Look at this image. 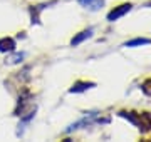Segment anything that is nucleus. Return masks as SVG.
Instances as JSON below:
<instances>
[{"mask_svg":"<svg viewBox=\"0 0 151 142\" xmlns=\"http://www.w3.org/2000/svg\"><path fill=\"white\" fill-rule=\"evenodd\" d=\"M131 4H123V5L116 7V9H113V10L108 13V22H114V20H118V18H121L123 15H126L128 12L131 10Z\"/></svg>","mask_w":151,"mask_h":142,"instance_id":"nucleus-1","label":"nucleus"},{"mask_svg":"<svg viewBox=\"0 0 151 142\" xmlns=\"http://www.w3.org/2000/svg\"><path fill=\"white\" fill-rule=\"evenodd\" d=\"M82 7H86L89 10L96 12V10H101L104 7V0H77Z\"/></svg>","mask_w":151,"mask_h":142,"instance_id":"nucleus-2","label":"nucleus"},{"mask_svg":"<svg viewBox=\"0 0 151 142\" xmlns=\"http://www.w3.org/2000/svg\"><path fill=\"white\" fill-rule=\"evenodd\" d=\"M15 50V40L10 37H4L0 38V52L7 54V52H14Z\"/></svg>","mask_w":151,"mask_h":142,"instance_id":"nucleus-3","label":"nucleus"},{"mask_svg":"<svg viewBox=\"0 0 151 142\" xmlns=\"http://www.w3.org/2000/svg\"><path fill=\"white\" fill-rule=\"evenodd\" d=\"M92 32H94L92 28H86V30H82V32H79V33H77V35H76L74 38H72V40H70V45H72V47H76V45L82 44V42H84L86 38L92 37Z\"/></svg>","mask_w":151,"mask_h":142,"instance_id":"nucleus-4","label":"nucleus"},{"mask_svg":"<svg viewBox=\"0 0 151 142\" xmlns=\"http://www.w3.org/2000/svg\"><path fill=\"white\" fill-rule=\"evenodd\" d=\"M92 87H96L94 82H76L74 85L69 89V92L70 94H81V92H84L87 89H92Z\"/></svg>","mask_w":151,"mask_h":142,"instance_id":"nucleus-5","label":"nucleus"},{"mask_svg":"<svg viewBox=\"0 0 151 142\" xmlns=\"http://www.w3.org/2000/svg\"><path fill=\"white\" fill-rule=\"evenodd\" d=\"M121 117H124V119H128L131 122V124H134V126H138L141 129V127H143V129H145V124H143V120H141V117H138V115L134 114V112H121Z\"/></svg>","mask_w":151,"mask_h":142,"instance_id":"nucleus-6","label":"nucleus"},{"mask_svg":"<svg viewBox=\"0 0 151 142\" xmlns=\"http://www.w3.org/2000/svg\"><path fill=\"white\" fill-rule=\"evenodd\" d=\"M151 40L150 38H133L129 42H126V47H139V45H150Z\"/></svg>","mask_w":151,"mask_h":142,"instance_id":"nucleus-7","label":"nucleus"},{"mask_svg":"<svg viewBox=\"0 0 151 142\" xmlns=\"http://www.w3.org/2000/svg\"><path fill=\"white\" fill-rule=\"evenodd\" d=\"M24 59H25V54L24 52H17V54H14L12 57L7 59V64H20Z\"/></svg>","mask_w":151,"mask_h":142,"instance_id":"nucleus-8","label":"nucleus"},{"mask_svg":"<svg viewBox=\"0 0 151 142\" xmlns=\"http://www.w3.org/2000/svg\"><path fill=\"white\" fill-rule=\"evenodd\" d=\"M141 89H143V92H145L146 95H151V79L150 80H146V82H143Z\"/></svg>","mask_w":151,"mask_h":142,"instance_id":"nucleus-9","label":"nucleus"}]
</instances>
